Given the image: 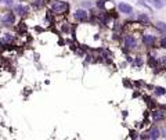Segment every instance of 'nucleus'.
Masks as SVG:
<instances>
[{"mask_svg":"<svg viewBox=\"0 0 166 140\" xmlns=\"http://www.w3.org/2000/svg\"><path fill=\"white\" fill-rule=\"evenodd\" d=\"M118 7H119V11L123 13V14H132L133 13V7L129 6V4H126V3H120Z\"/></svg>","mask_w":166,"mask_h":140,"instance_id":"f03ea898","label":"nucleus"},{"mask_svg":"<svg viewBox=\"0 0 166 140\" xmlns=\"http://www.w3.org/2000/svg\"><path fill=\"white\" fill-rule=\"evenodd\" d=\"M104 4H105V0H97V6L98 7H104Z\"/></svg>","mask_w":166,"mask_h":140,"instance_id":"2eb2a0df","label":"nucleus"},{"mask_svg":"<svg viewBox=\"0 0 166 140\" xmlns=\"http://www.w3.org/2000/svg\"><path fill=\"white\" fill-rule=\"evenodd\" d=\"M152 6L155 8H163L166 6V0H152Z\"/></svg>","mask_w":166,"mask_h":140,"instance_id":"6e6552de","label":"nucleus"},{"mask_svg":"<svg viewBox=\"0 0 166 140\" xmlns=\"http://www.w3.org/2000/svg\"><path fill=\"white\" fill-rule=\"evenodd\" d=\"M138 21L143 22V24H148L149 18H148V15H145V14H140V15H138Z\"/></svg>","mask_w":166,"mask_h":140,"instance_id":"9b49d317","label":"nucleus"},{"mask_svg":"<svg viewBox=\"0 0 166 140\" xmlns=\"http://www.w3.org/2000/svg\"><path fill=\"white\" fill-rule=\"evenodd\" d=\"M125 46L126 49H133V47H136V40L133 36H126L125 37Z\"/></svg>","mask_w":166,"mask_h":140,"instance_id":"20e7f679","label":"nucleus"},{"mask_svg":"<svg viewBox=\"0 0 166 140\" xmlns=\"http://www.w3.org/2000/svg\"><path fill=\"white\" fill-rule=\"evenodd\" d=\"M11 40H13V36H11V35H8V33H7L6 36H4L3 39H2V42H3V43H4V42H11Z\"/></svg>","mask_w":166,"mask_h":140,"instance_id":"4468645a","label":"nucleus"},{"mask_svg":"<svg viewBox=\"0 0 166 140\" xmlns=\"http://www.w3.org/2000/svg\"><path fill=\"white\" fill-rule=\"evenodd\" d=\"M82 6H83V7H90V6H92V3H90V2H83Z\"/></svg>","mask_w":166,"mask_h":140,"instance_id":"dca6fc26","label":"nucleus"},{"mask_svg":"<svg viewBox=\"0 0 166 140\" xmlns=\"http://www.w3.org/2000/svg\"><path fill=\"white\" fill-rule=\"evenodd\" d=\"M15 13L17 14H19V15H22V14H25L26 11H28V7L26 6H22V4H18V6H15Z\"/></svg>","mask_w":166,"mask_h":140,"instance_id":"0eeeda50","label":"nucleus"},{"mask_svg":"<svg viewBox=\"0 0 166 140\" xmlns=\"http://www.w3.org/2000/svg\"><path fill=\"white\" fill-rule=\"evenodd\" d=\"M14 22V15L11 13H7L6 15L3 17V24L4 25H11Z\"/></svg>","mask_w":166,"mask_h":140,"instance_id":"423d86ee","label":"nucleus"},{"mask_svg":"<svg viewBox=\"0 0 166 140\" xmlns=\"http://www.w3.org/2000/svg\"><path fill=\"white\" fill-rule=\"evenodd\" d=\"M155 94L163 96V94H166V90H165L163 88H160V86H158V88H155Z\"/></svg>","mask_w":166,"mask_h":140,"instance_id":"f8f14e48","label":"nucleus"},{"mask_svg":"<svg viewBox=\"0 0 166 140\" xmlns=\"http://www.w3.org/2000/svg\"><path fill=\"white\" fill-rule=\"evenodd\" d=\"M75 18L78 21H86L87 20V13L84 10H76L75 11Z\"/></svg>","mask_w":166,"mask_h":140,"instance_id":"7ed1b4c3","label":"nucleus"},{"mask_svg":"<svg viewBox=\"0 0 166 140\" xmlns=\"http://www.w3.org/2000/svg\"><path fill=\"white\" fill-rule=\"evenodd\" d=\"M152 117H154V119H162L163 118V114H162V111H155L154 114H152Z\"/></svg>","mask_w":166,"mask_h":140,"instance_id":"ddd939ff","label":"nucleus"},{"mask_svg":"<svg viewBox=\"0 0 166 140\" xmlns=\"http://www.w3.org/2000/svg\"><path fill=\"white\" fill-rule=\"evenodd\" d=\"M3 2L6 3V4H13V2H14V0H3Z\"/></svg>","mask_w":166,"mask_h":140,"instance_id":"a211bd4d","label":"nucleus"},{"mask_svg":"<svg viewBox=\"0 0 166 140\" xmlns=\"http://www.w3.org/2000/svg\"><path fill=\"white\" fill-rule=\"evenodd\" d=\"M162 64H163V65H166V58H162Z\"/></svg>","mask_w":166,"mask_h":140,"instance_id":"6ab92c4d","label":"nucleus"},{"mask_svg":"<svg viewBox=\"0 0 166 140\" xmlns=\"http://www.w3.org/2000/svg\"><path fill=\"white\" fill-rule=\"evenodd\" d=\"M160 46L166 49V37H163V39H162V42H160Z\"/></svg>","mask_w":166,"mask_h":140,"instance_id":"f3484780","label":"nucleus"},{"mask_svg":"<svg viewBox=\"0 0 166 140\" xmlns=\"http://www.w3.org/2000/svg\"><path fill=\"white\" fill-rule=\"evenodd\" d=\"M51 10L54 13H64L65 10H68V3H65V2H54L51 4Z\"/></svg>","mask_w":166,"mask_h":140,"instance_id":"f257e3e1","label":"nucleus"},{"mask_svg":"<svg viewBox=\"0 0 166 140\" xmlns=\"http://www.w3.org/2000/svg\"><path fill=\"white\" fill-rule=\"evenodd\" d=\"M155 28L160 32H166V24L165 22H155Z\"/></svg>","mask_w":166,"mask_h":140,"instance_id":"9d476101","label":"nucleus"},{"mask_svg":"<svg viewBox=\"0 0 166 140\" xmlns=\"http://www.w3.org/2000/svg\"><path fill=\"white\" fill-rule=\"evenodd\" d=\"M143 42L145 43L147 46H152L154 43H155V36H152V35H144L143 36Z\"/></svg>","mask_w":166,"mask_h":140,"instance_id":"39448f33","label":"nucleus"},{"mask_svg":"<svg viewBox=\"0 0 166 140\" xmlns=\"http://www.w3.org/2000/svg\"><path fill=\"white\" fill-rule=\"evenodd\" d=\"M148 137H149V139H158V137H159V129H157V128L151 129V131H149V133H148Z\"/></svg>","mask_w":166,"mask_h":140,"instance_id":"1a4fd4ad","label":"nucleus"}]
</instances>
